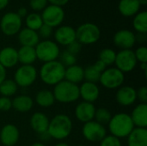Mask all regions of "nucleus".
<instances>
[{
	"label": "nucleus",
	"mask_w": 147,
	"mask_h": 146,
	"mask_svg": "<svg viewBox=\"0 0 147 146\" xmlns=\"http://www.w3.org/2000/svg\"><path fill=\"white\" fill-rule=\"evenodd\" d=\"M65 67L59 60H54L44 63L41 65L39 77L44 83L55 86L65 79Z\"/></svg>",
	"instance_id": "nucleus-1"
},
{
	"label": "nucleus",
	"mask_w": 147,
	"mask_h": 146,
	"mask_svg": "<svg viewBox=\"0 0 147 146\" xmlns=\"http://www.w3.org/2000/svg\"><path fill=\"white\" fill-rule=\"evenodd\" d=\"M109 131L110 135L121 139L127 138L134 129V125L130 114L126 113H119L111 117L109 124Z\"/></svg>",
	"instance_id": "nucleus-2"
},
{
	"label": "nucleus",
	"mask_w": 147,
	"mask_h": 146,
	"mask_svg": "<svg viewBox=\"0 0 147 146\" xmlns=\"http://www.w3.org/2000/svg\"><path fill=\"white\" fill-rule=\"evenodd\" d=\"M71 131L72 121L66 114H57L49 121L47 133L52 139L56 140H63L70 136Z\"/></svg>",
	"instance_id": "nucleus-3"
},
{
	"label": "nucleus",
	"mask_w": 147,
	"mask_h": 146,
	"mask_svg": "<svg viewBox=\"0 0 147 146\" xmlns=\"http://www.w3.org/2000/svg\"><path fill=\"white\" fill-rule=\"evenodd\" d=\"M53 96L55 101L60 103H71L78 100L79 86L66 80H63L54 86Z\"/></svg>",
	"instance_id": "nucleus-4"
},
{
	"label": "nucleus",
	"mask_w": 147,
	"mask_h": 146,
	"mask_svg": "<svg viewBox=\"0 0 147 146\" xmlns=\"http://www.w3.org/2000/svg\"><path fill=\"white\" fill-rule=\"evenodd\" d=\"M37 59L43 63L57 60L60 54L59 45L51 40H43L35 46Z\"/></svg>",
	"instance_id": "nucleus-5"
},
{
	"label": "nucleus",
	"mask_w": 147,
	"mask_h": 146,
	"mask_svg": "<svg viewBox=\"0 0 147 146\" xmlns=\"http://www.w3.org/2000/svg\"><path fill=\"white\" fill-rule=\"evenodd\" d=\"M101 30L99 27L92 22L81 24L76 29V40L81 45H91L99 40Z\"/></svg>",
	"instance_id": "nucleus-6"
},
{
	"label": "nucleus",
	"mask_w": 147,
	"mask_h": 146,
	"mask_svg": "<svg viewBox=\"0 0 147 146\" xmlns=\"http://www.w3.org/2000/svg\"><path fill=\"white\" fill-rule=\"evenodd\" d=\"M38 77V71L33 65H24L18 67L14 74V81L22 88L31 86Z\"/></svg>",
	"instance_id": "nucleus-7"
},
{
	"label": "nucleus",
	"mask_w": 147,
	"mask_h": 146,
	"mask_svg": "<svg viewBox=\"0 0 147 146\" xmlns=\"http://www.w3.org/2000/svg\"><path fill=\"white\" fill-rule=\"evenodd\" d=\"M22 19L13 11L5 13L0 20V29L3 34L13 36L22 29Z\"/></svg>",
	"instance_id": "nucleus-8"
},
{
	"label": "nucleus",
	"mask_w": 147,
	"mask_h": 146,
	"mask_svg": "<svg viewBox=\"0 0 147 146\" xmlns=\"http://www.w3.org/2000/svg\"><path fill=\"white\" fill-rule=\"evenodd\" d=\"M124 73L116 67H110L105 69L100 77V83L106 89H119L124 83Z\"/></svg>",
	"instance_id": "nucleus-9"
},
{
	"label": "nucleus",
	"mask_w": 147,
	"mask_h": 146,
	"mask_svg": "<svg viewBox=\"0 0 147 146\" xmlns=\"http://www.w3.org/2000/svg\"><path fill=\"white\" fill-rule=\"evenodd\" d=\"M40 15L43 23L53 28H58L62 24L65 20V14L63 9V7L48 4L42 10Z\"/></svg>",
	"instance_id": "nucleus-10"
},
{
	"label": "nucleus",
	"mask_w": 147,
	"mask_h": 146,
	"mask_svg": "<svg viewBox=\"0 0 147 146\" xmlns=\"http://www.w3.org/2000/svg\"><path fill=\"white\" fill-rule=\"evenodd\" d=\"M115 67L123 73L131 72L134 71L138 64L134 51L132 49L121 50L116 53L115 57Z\"/></svg>",
	"instance_id": "nucleus-11"
},
{
	"label": "nucleus",
	"mask_w": 147,
	"mask_h": 146,
	"mask_svg": "<svg viewBox=\"0 0 147 146\" xmlns=\"http://www.w3.org/2000/svg\"><path fill=\"white\" fill-rule=\"evenodd\" d=\"M82 134L87 141L101 142L107 136V130L104 126L96 120H91L84 124Z\"/></svg>",
	"instance_id": "nucleus-12"
},
{
	"label": "nucleus",
	"mask_w": 147,
	"mask_h": 146,
	"mask_svg": "<svg viewBox=\"0 0 147 146\" xmlns=\"http://www.w3.org/2000/svg\"><path fill=\"white\" fill-rule=\"evenodd\" d=\"M55 42L58 45L67 46L76 40V29L69 25H60L53 33Z\"/></svg>",
	"instance_id": "nucleus-13"
},
{
	"label": "nucleus",
	"mask_w": 147,
	"mask_h": 146,
	"mask_svg": "<svg viewBox=\"0 0 147 146\" xmlns=\"http://www.w3.org/2000/svg\"><path fill=\"white\" fill-rule=\"evenodd\" d=\"M114 44L121 50L132 49L136 43L135 34L128 29H121L114 35Z\"/></svg>",
	"instance_id": "nucleus-14"
},
{
	"label": "nucleus",
	"mask_w": 147,
	"mask_h": 146,
	"mask_svg": "<svg viewBox=\"0 0 147 146\" xmlns=\"http://www.w3.org/2000/svg\"><path fill=\"white\" fill-rule=\"evenodd\" d=\"M115 99L121 106L129 107L137 100L136 89L132 86H121L115 94Z\"/></svg>",
	"instance_id": "nucleus-15"
},
{
	"label": "nucleus",
	"mask_w": 147,
	"mask_h": 146,
	"mask_svg": "<svg viewBox=\"0 0 147 146\" xmlns=\"http://www.w3.org/2000/svg\"><path fill=\"white\" fill-rule=\"evenodd\" d=\"M20 138L19 129L13 124H7L0 131V141L4 146H14Z\"/></svg>",
	"instance_id": "nucleus-16"
},
{
	"label": "nucleus",
	"mask_w": 147,
	"mask_h": 146,
	"mask_svg": "<svg viewBox=\"0 0 147 146\" xmlns=\"http://www.w3.org/2000/svg\"><path fill=\"white\" fill-rule=\"evenodd\" d=\"M96 109V108L93 103L82 102L78 104L75 108V116L79 121L86 123L94 120Z\"/></svg>",
	"instance_id": "nucleus-17"
},
{
	"label": "nucleus",
	"mask_w": 147,
	"mask_h": 146,
	"mask_svg": "<svg viewBox=\"0 0 147 146\" xmlns=\"http://www.w3.org/2000/svg\"><path fill=\"white\" fill-rule=\"evenodd\" d=\"M99 95L100 89L96 83L85 81L79 86V96L84 102L93 103L98 99Z\"/></svg>",
	"instance_id": "nucleus-18"
},
{
	"label": "nucleus",
	"mask_w": 147,
	"mask_h": 146,
	"mask_svg": "<svg viewBox=\"0 0 147 146\" xmlns=\"http://www.w3.org/2000/svg\"><path fill=\"white\" fill-rule=\"evenodd\" d=\"M18 64L17 50L12 46H5L0 50V65L5 69L13 68Z\"/></svg>",
	"instance_id": "nucleus-19"
},
{
	"label": "nucleus",
	"mask_w": 147,
	"mask_h": 146,
	"mask_svg": "<svg viewBox=\"0 0 147 146\" xmlns=\"http://www.w3.org/2000/svg\"><path fill=\"white\" fill-rule=\"evenodd\" d=\"M49 119L48 117L40 112H36L33 114L30 118V126L31 128L39 135L47 132L49 126Z\"/></svg>",
	"instance_id": "nucleus-20"
},
{
	"label": "nucleus",
	"mask_w": 147,
	"mask_h": 146,
	"mask_svg": "<svg viewBox=\"0 0 147 146\" xmlns=\"http://www.w3.org/2000/svg\"><path fill=\"white\" fill-rule=\"evenodd\" d=\"M135 127L146 128L147 126V104L140 103L137 105L130 114Z\"/></svg>",
	"instance_id": "nucleus-21"
},
{
	"label": "nucleus",
	"mask_w": 147,
	"mask_h": 146,
	"mask_svg": "<svg viewBox=\"0 0 147 146\" xmlns=\"http://www.w3.org/2000/svg\"><path fill=\"white\" fill-rule=\"evenodd\" d=\"M17 34L19 43L23 46L35 47V46L40 42V37L38 35V33L28 28H22Z\"/></svg>",
	"instance_id": "nucleus-22"
},
{
	"label": "nucleus",
	"mask_w": 147,
	"mask_h": 146,
	"mask_svg": "<svg viewBox=\"0 0 147 146\" xmlns=\"http://www.w3.org/2000/svg\"><path fill=\"white\" fill-rule=\"evenodd\" d=\"M140 7L139 0H120L118 3V10L125 17L134 16L140 12Z\"/></svg>",
	"instance_id": "nucleus-23"
},
{
	"label": "nucleus",
	"mask_w": 147,
	"mask_h": 146,
	"mask_svg": "<svg viewBox=\"0 0 147 146\" xmlns=\"http://www.w3.org/2000/svg\"><path fill=\"white\" fill-rule=\"evenodd\" d=\"M127 138V146H147V129L134 127Z\"/></svg>",
	"instance_id": "nucleus-24"
},
{
	"label": "nucleus",
	"mask_w": 147,
	"mask_h": 146,
	"mask_svg": "<svg viewBox=\"0 0 147 146\" xmlns=\"http://www.w3.org/2000/svg\"><path fill=\"white\" fill-rule=\"evenodd\" d=\"M84 79V69L78 65L66 67L65 71V80L78 84L82 83Z\"/></svg>",
	"instance_id": "nucleus-25"
},
{
	"label": "nucleus",
	"mask_w": 147,
	"mask_h": 146,
	"mask_svg": "<svg viewBox=\"0 0 147 146\" xmlns=\"http://www.w3.org/2000/svg\"><path fill=\"white\" fill-rule=\"evenodd\" d=\"M12 101V108L20 113H27L30 111L34 106L33 99L27 95L16 96Z\"/></svg>",
	"instance_id": "nucleus-26"
},
{
	"label": "nucleus",
	"mask_w": 147,
	"mask_h": 146,
	"mask_svg": "<svg viewBox=\"0 0 147 146\" xmlns=\"http://www.w3.org/2000/svg\"><path fill=\"white\" fill-rule=\"evenodd\" d=\"M17 54H18V63H20L22 65H33L37 59L35 48L32 46H22L17 50Z\"/></svg>",
	"instance_id": "nucleus-27"
},
{
	"label": "nucleus",
	"mask_w": 147,
	"mask_h": 146,
	"mask_svg": "<svg viewBox=\"0 0 147 146\" xmlns=\"http://www.w3.org/2000/svg\"><path fill=\"white\" fill-rule=\"evenodd\" d=\"M35 102L41 108H49L55 102V98L53 91L49 89L40 90L35 96Z\"/></svg>",
	"instance_id": "nucleus-28"
},
{
	"label": "nucleus",
	"mask_w": 147,
	"mask_h": 146,
	"mask_svg": "<svg viewBox=\"0 0 147 146\" xmlns=\"http://www.w3.org/2000/svg\"><path fill=\"white\" fill-rule=\"evenodd\" d=\"M133 26L135 31L140 34L147 33V12L140 11L134 16Z\"/></svg>",
	"instance_id": "nucleus-29"
},
{
	"label": "nucleus",
	"mask_w": 147,
	"mask_h": 146,
	"mask_svg": "<svg viewBox=\"0 0 147 146\" xmlns=\"http://www.w3.org/2000/svg\"><path fill=\"white\" fill-rule=\"evenodd\" d=\"M25 24L26 28L37 32L39 28L43 25L41 15L37 12H32L30 14H28V15L25 17Z\"/></svg>",
	"instance_id": "nucleus-30"
},
{
	"label": "nucleus",
	"mask_w": 147,
	"mask_h": 146,
	"mask_svg": "<svg viewBox=\"0 0 147 146\" xmlns=\"http://www.w3.org/2000/svg\"><path fill=\"white\" fill-rule=\"evenodd\" d=\"M18 86L13 79H5L0 84V94L4 97L13 96L17 91Z\"/></svg>",
	"instance_id": "nucleus-31"
},
{
	"label": "nucleus",
	"mask_w": 147,
	"mask_h": 146,
	"mask_svg": "<svg viewBox=\"0 0 147 146\" xmlns=\"http://www.w3.org/2000/svg\"><path fill=\"white\" fill-rule=\"evenodd\" d=\"M115 57H116V52L113 49L104 48L99 52L98 59L101 60L102 63H104L106 66H109L115 64Z\"/></svg>",
	"instance_id": "nucleus-32"
},
{
	"label": "nucleus",
	"mask_w": 147,
	"mask_h": 146,
	"mask_svg": "<svg viewBox=\"0 0 147 146\" xmlns=\"http://www.w3.org/2000/svg\"><path fill=\"white\" fill-rule=\"evenodd\" d=\"M111 117H112V114L109 109L104 108H100L98 109H96L94 120L96 122L100 123L101 125L104 126L106 124H109V120H111Z\"/></svg>",
	"instance_id": "nucleus-33"
},
{
	"label": "nucleus",
	"mask_w": 147,
	"mask_h": 146,
	"mask_svg": "<svg viewBox=\"0 0 147 146\" xmlns=\"http://www.w3.org/2000/svg\"><path fill=\"white\" fill-rule=\"evenodd\" d=\"M101 74L102 73L99 72L93 66V65H89L84 69V79L86 80V82H90V83H98L100 80Z\"/></svg>",
	"instance_id": "nucleus-34"
},
{
	"label": "nucleus",
	"mask_w": 147,
	"mask_h": 146,
	"mask_svg": "<svg viewBox=\"0 0 147 146\" xmlns=\"http://www.w3.org/2000/svg\"><path fill=\"white\" fill-rule=\"evenodd\" d=\"M59 62L66 68V67H69V66H71L73 65H76V62H77V58L75 55L70 53L69 52H67L66 50L63 51L62 52H60L59 54Z\"/></svg>",
	"instance_id": "nucleus-35"
},
{
	"label": "nucleus",
	"mask_w": 147,
	"mask_h": 146,
	"mask_svg": "<svg viewBox=\"0 0 147 146\" xmlns=\"http://www.w3.org/2000/svg\"><path fill=\"white\" fill-rule=\"evenodd\" d=\"M47 5V0H29V6L34 12L42 11Z\"/></svg>",
	"instance_id": "nucleus-36"
},
{
	"label": "nucleus",
	"mask_w": 147,
	"mask_h": 146,
	"mask_svg": "<svg viewBox=\"0 0 147 146\" xmlns=\"http://www.w3.org/2000/svg\"><path fill=\"white\" fill-rule=\"evenodd\" d=\"M100 146H122V145L119 139L112 135H107L100 142Z\"/></svg>",
	"instance_id": "nucleus-37"
},
{
	"label": "nucleus",
	"mask_w": 147,
	"mask_h": 146,
	"mask_svg": "<svg viewBox=\"0 0 147 146\" xmlns=\"http://www.w3.org/2000/svg\"><path fill=\"white\" fill-rule=\"evenodd\" d=\"M38 35L40 37V39H43V40H49V38L53 35V28L46 24L43 23V25L39 28V30L37 31Z\"/></svg>",
	"instance_id": "nucleus-38"
},
{
	"label": "nucleus",
	"mask_w": 147,
	"mask_h": 146,
	"mask_svg": "<svg viewBox=\"0 0 147 146\" xmlns=\"http://www.w3.org/2000/svg\"><path fill=\"white\" fill-rule=\"evenodd\" d=\"M134 54L138 62H140V64L147 63V48L145 46L138 47L134 51Z\"/></svg>",
	"instance_id": "nucleus-39"
},
{
	"label": "nucleus",
	"mask_w": 147,
	"mask_h": 146,
	"mask_svg": "<svg viewBox=\"0 0 147 146\" xmlns=\"http://www.w3.org/2000/svg\"><path fill=\"white\" fill-rule=\"evenodd\" d=\"M81 49H82V45L78 40H75L72 43H71L70 45H68L66 46V49L65 50L67 52H69L70 53H71V54H73V55L76 56L77 54H78L80 52Z\"/></svg>",
	"instance_id": "nucleus-40"
},
{
	"label": "nucleus",
	"mask_w": 147,
	"mask_h": 146,
	"mask_svg": "<svg viewBox=\"0 0 147 146\" xmlns=\"http://www.w3.org/2000/svg\"><path fill=\"white\" fill-rule=\"evenodd\" d=\"M12 108V101L9 97L1 96L0 97V111L7 112Z\"/></svg>",
	"instance_id": "nucleus-41"
},
{
	"label": "nucleus",
	"mask_w": 147,
	"mask_h": 146,
	"mask_svg": "<svg viewBox=\"0 0 147 146\" xmlns=\"http://www.w3.org/2000/svg\"><path fill=\"white\" fill-rule=\"evenodd\" d=\"M137 92V99L140 100V103H147V88L143 86L140 87L138 90H136Z\"/></svg>",
	"instance_id": "nucleus-42"
},
{
	"label": "nucleus",
	"mask_w": 147,
	"mask_h": 146,
	"mask_svg": "<svg viewBox=\"0 0 147 146\" xmlns=\"http://www.w3.org/2000/svg\"><path fill=\"white\" fill-rule=\"evenodd\" d=\"M70 0H47L48 3H50V4L53 5H56V6H59V7H63L65 4L68 3Z\"/></svg>",
	"instance_id": "nucleus-43"
},
{
	"label": "nucleus",
	"mask_w": 147,
	"mask_h": 146,
	"mask_svg": "<svg viewBox=\"0 0 147 146\" xmlns=\"http://www.w3.org/2000/svg\"><path fill=\"white\" fill-rule=\"evenodd\" d=\"M93 66H94L99 72H101V73H102V72L106 69V67H107V66L105 65V64L102 63V62L101 60H99V59H98L97 61H96V63L93 65Z\"/></svg>",
	"instance_id": "nucleus-44"
},
{
	"label": "nucleus",
	"mask_w": 147,
	"mask_h": 146,
	"mask_svg": "<svg viewBox=\"0 0 147 146\" xmlns=\"http://www.w3.org/2000/svg\"><path fill=\"white\" fill-rule=\"evenodd\" d=\"M22 19V18H25L27 15H28V10H27V9L25 8V7H21V8H19L18 9V10H17V12H16Z\"/></svg>",
	"instance_id": "nucleus-45"
},
{
	"label": "nucleus",
	"mask_w": 147,
	"mask_h": 146,
	"mask_svg": "<svg viewBox=\"0 0 147 146\" xmlns=\"http://www.w3.org/2000/svg\"><path fill=\"white\" fill-rule=\"evenodd\" d=\"M135 40L136 42H140V43H144L146 40V34H140L138 33L137 34H135Z\"/></svg>",
	"instance_id": "nucleus-46"
},
{
	"label": "nucleus",
	"mask_w": 147,
	"mask_h": 146,
	"mask_svg": "<svg viewBox=\"0 0 147 146\" xmlns=\"http://www.w3.org/2000/svg\"><path fill=\"white\" fill-rule=\"evenodd\" d=\"M6 79V69L0 65V84Z\"/></svg>",
	"instance_id": "nucleus-47"
},
{
	"label": "nucleus",
	"mask_w": 147,
	"mask_h": 146,
	"mask_svg": "<svg viewBox=\"0 0 147 146\" xmlns=\"http://www.w3.org/2000/svg\"><path fill=\"white\" fill-rule=\"evenodd\" d=\"M9 0H0V10H3L9 4Z\"/></svg>",
	"instance_id": "nucleus-48"
},
{
	"label": "nucleus",
	"mask_w": 147,
	"mask_h": 146,
	"mask_svg": "<svg viewBox=\"0 0 147 146\" xmlns=\"http://www.w3.org/2000/svg\"><path fill=\"white\" fill-rule=\"evenodd\" d=\"M140 67H141V69L146 73V70H147V63H142V64H140Z\"/></svg>",
	"instance_id": "nucleus-49"
},
{
	"label": "nucleus",
	"mask_w": 147,
	"mask_h": 146,
	"mask_svg": "<svg viewBox=\"0 0 147 146\" xmlns=\"http://www.w3.org/2000/svg\"><path fill=\"white\" fill-rule=\"evenodd\" d=\"M30 146H46V145H44V144H42V143H40V142H36V143L32 144Z\"/></svg>",
	"instance_id": "nucleus-50"
},
{
	"label": "nucleus",
	"mask_w": 147,
	"mask_h": 146,
	"mask_svg": "<svg viewBox=\"0 0 147 146\" xmlns=\"http://www.w3.org/2000/svg\"><path fill=\"white\" fill-rule=\"evenodd\" d=\"M139 3L140 5H146L147 4V0H139Z\"/></svg>",
	"instance_id": "nucleus-51"
},
{
	"label": "nucleus",
	"mask_w": 147,
	"mask_h": 146,
	"mask_svg": "<svg viewBox=\"0 0 147 146\" xmlns=\"http://www.w3.org/2000/svg\"><path fill=\"white\" fill-rule=\"evenodd\" d=\"M54 146H70L68 144H66V143H59V144H57V145H55Z\"/></svg>",
	"instance_id": "nucleus-52"
},
{
	"label": "nucleus",
	"mask_w": 147,
	"mask_h": 146,
	"mask_svg": "<svg viewBox=\"0 0 147 146\" xmlns=\"http://www.w3.org/2000/svg\"><path fill=\"white\" fill-rule=\"evenodd\" d=\"M78 146H86V145H78Z\"/></svg>",
	"instance_id": "nucleus-53"
}]
</instances>
